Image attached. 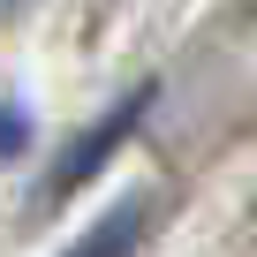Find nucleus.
I'll return each mask as SVG.
<instances>
[{"instance_id":"3","label":"nucleus","mask_w":257,"mask_h":257,"mask_svg":"<svg viewBox=\"0 0 257 257\" xmlns=\"http://www.w3.org/2000/svg\"><path fill=\"white\" fill-rule=\"evenodd\" d=\"M16 152H31V113L16 98H0V167H8Z\"/></svg>"},{"instance_id":"4","label":"nucleus","mask_w":257,"mask_h":257,"mask_svg":"<svg viewBox=\"0 0 257 257\" xmlns=\"http://www.w3.org/2000/svg\"><path fill=\"white\" fill-rule=\"evenodd\" d=\"M8 8H23V0H0V16H8Z\"/></svg>"},{"instance_id":"1","label":"nucleus","mask_w":257,"mask_h":257,"mask_svg":"<svg viewBox=\"0 0 257 257\" xmlns=\"http://www.w3.org/2000/svg\"><path fill=\"white\" fill-rule=\"evenodd\" d=\"M152 219H159V197L152 189H128L121 204H106L61 257H137L144 249V234H152Z\"/></svg>"},{"instance_id":"2","label":"nucleus","mask_w":257,"mask_h":257,"mask_svg":"<svg viewBox=\"0 0 257 257\" xmlns=\"http://www.w3.org/2000/svg\"><path fill=\"white\" fill-rule=\"evenodd\" d=\"M144 106H152V83H137V91H128V98H121V106H113V113L98 121V128H83V137L68 144V159L53 167V182H46V189H53V197H68L76 182H91V174L106 167V152H113V144L128 137V128H137V113H144Z\"/></svg>"}]
</instances>
